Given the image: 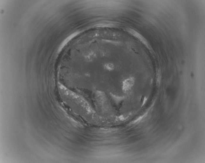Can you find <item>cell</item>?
<instances>
[{
    "label": "cell",
    "mask_w": 205,
    "mask_h": 163,
    "mask_svg": "<svg viewBox=\"0 0 205 163\" xmlns=\"http://www.w3.org/2000/svg\"><path fill=\"white\" fill-rule=\"evenodd\" d=\"M134 83L133 78H130L125 80L123 83V89L125 92L130 89Z\"/></svg>",
    "instance_id": "1"
}]
</instances>
